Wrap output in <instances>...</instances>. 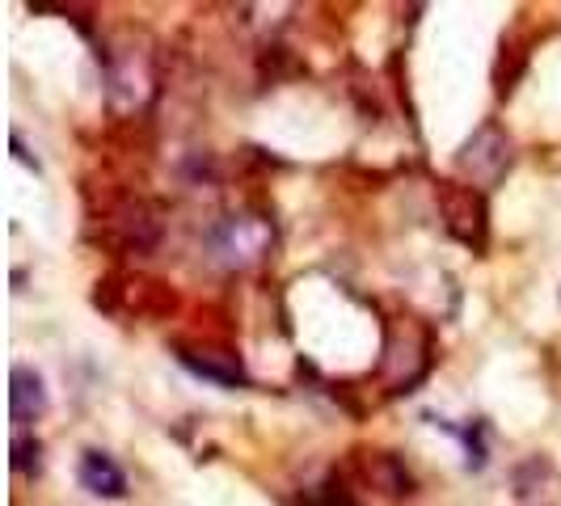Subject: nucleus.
Here are the masks:
<instances>
[{
    "mask_svg": "<svg viewBox=\"0 0 561 506\" xmlns=\"http://www.w3.org/2000/svg\"><path fill=\"white\" fill-rule=\"evenodd\" d=\"M111 225L118 232V241L136 253H148L161 241V220H157V211L148 203H127L123 211H114Z\"/></svg>",
    "mask_w": 561,
    "mask_h": 506,
    "instance_id": "6",
    "label": "nucleus"
},
{
    "mask_svg": "<svg viewBox=\"0 0 561 506\" xmlns=\"http://www.w3.org/2000/svg\"><path fill=\"white\" fill-rule=\"evenodd\" d=\"M77 478L89 494H98V498H123L127 494V478H123V469L114 464L106 451H84L81 456V469H77Z\"/></svg>",
    "mask_w": 561,
    "mask_h": 506,
    "instance_id": "8",
    "label": "nucleus"
},
{
    "mask_svg": "<svg viewBox=\"0 0 561 506\" xmlns=\"http://www.w3.org/2000/svg\"><path fill=\"white\" fill-rule=\"evenodd\" d=\"M13 469L26 473V478H34V473L43 469V444H38L34 435H18V439H13Z\"/></svg>",
    "mask_w": 561,
    "mask_h": 506,
    "instance_id": "9",
    "label": "nucleus"
},
{
    "mask_svg": "<svg viewBox=\"0 0 561 506\" xmlns=\"http://www.w3.org/2000/svg\"><path fill=\"white\" fill-rule=\"evenodd\" d=\"M355 469H359V478H364L376 494H385V498H405V494H414V478H410V469L397 460L393 451H359V456H355Z\"/></svg>",
    "mask_w": 561,
    "mask_h": 506,
    "instance_id": "3",
    "label": "nucleus"
},
{
    "mask_svg": "<svg viewBox=\"0 0 561 506\" xmlns=\"http://www.w3.org/2000/svg\"><path fill=\"white\" fill-rule=\"evenodd\" d=\"M178 359H182V367H191L195 376L216 380V384H228V389H237V384L250 380V376H245V364H241L232 350H216V346H178Z\"/></svg>",
    "mask_w": 561,
    "mask_h": 506,
    "instance_id": "4",
    "label": "nucleus"
},
{
    "mask_svg": "<svg viewBox=\"0 0 561 506\" xmlns=\"http://www.w3.org/2000/svg\"><path fill=\"white\" fill-rule=\"evenodd\" d=\"M439 207H444V220L456 241L481 250L485 245V203L473 186H460V182H444L439 186Z\"/></svg>",
    "mask_w": 561,
    "mask_h": 506,
    "instance_id": "2",
    "label": "nucleus"
},
{
    "mask_svg": "<svg viewBox=\"0 0 561 506\" xmlns=\"http://www.w3.org/2000/svg\"><path fill=\"white\" fill-rule=\"evenodd\" d=\"M266 245H271V228L262 225V220H250V216L228 220L225 232H220V241H216V250L225 253V262H237V266L262 257Z\"/></svg>",
    "mask_w": 561,
    "mask_h": 506,
    "instance_id": "5",
    "label": "nucleus"
},
{
    "mask_svg": "<svg viewBox=\"0 0 561 506\" xmlns=\"http://www.w3.org/2000/svg\"><path fill=\"white\" fill-rule=\"evenodd\" d=\"M506 161H511V140L503 136V127H494V123H481L478 131H473V140L465 143L460 157H456L460 173H469V177L481 182V186L499 182Z\"/></svg>",
    "mask_w": 561,
    "mask_h": 506,
    "instance_id": "1",
    "label": "nucleus"
},
{
    "mask_svg": "<svg viewBox=\"0 0 561 506\" xmlns=\"http://www.w3.org/2000/svg\"><path fill=\"white\" fill-rule=\"evenodd\" d=\"M9 414L18 426L26 422H38L47 414V389H43V376L30 371V367H13V380H9Z\"/></svg>",
    "mask_w": 561,
    "mask_h": 506,
    "instance_id": "7",
    "label": "nucleus"
}]
</instances>
